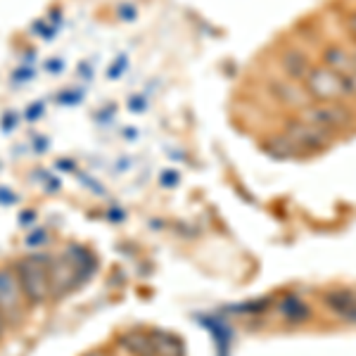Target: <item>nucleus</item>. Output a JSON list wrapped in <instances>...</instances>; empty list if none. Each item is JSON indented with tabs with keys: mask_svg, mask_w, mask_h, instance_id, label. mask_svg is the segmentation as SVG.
<instances>
[{
	"mask_svg": "<svg viewBox=\"0 0 356 356\" xmlns=\"http://www.w3.org/2000/svg\"><path fill=\"white\" fill-rule=\"evenodd\" d=\"M283 134L288 136L297 147H300L302 154H312V152L323 150L332 138V134L318 129V126H314L312 122H307V119H302V117L288 119L283 126Z\"/></svg>",
	"mask_w": 356,
	"mask_h": 356,
	"instance_id": "nucleus-4",
	"label": "nucleus"
},
{
	"mask_svg": "<svg viewBox=\"0 0 356 356\" xmlns=\"http://www.w3.org/2000/svg\"><path fill=\"white\" fill-rule=\"evenodd\" d=\"M152 342H154V349H157V356H181V342L176 340L174 335L169 332H159V330H152Z\"/></svg>",
	"mask_w": 356,
	"mask_h": 356,
	"instance_id": "nucleus-13",
	"label": "nucleus"
},
{
	"mask_svg": "<svg viewBox=\"0 0 356 356\" xmlns=\"http://www.w3.org/2000/svg\"><path fill=\"white\" fill-rule=\"evenodd\" d=\"M352 53H354V60H356V48H354V50H352Z\"/></svg>",
	"mask_w": 356,
	"mask_h": 356,
	"instance_id": "nucleus-20",
	"label": "nucleus"
},
{
	"mask_svg": "<svg viewBox=\"0 0 356 356\" xmlns=\"http://www.w3.org/2000/svg\"><path fill=\"white\" fill-rule=\"evenodd\" d=\"M3 332H5V316L0 314V337H3Z\"/></svg>",
	"mask_w": 356,
	"mask_h": 356,
	"instance_id": "nucleus-19",
	"label": "nucleus"
},
{
	"mask_svg": "<svg viewBox=\"0 0 356 356\" xmlns=\"http://www.w3.org/2000/svg\"><path fill=\"white\" fill-rule=\"evenodd\" d=\"M45 240H48V238H45V231H36V233L29 235L26 243L29 245H38V243H45Z\"/></svg>",
	"mask_w": 356,
	"mask_h": 356,
	"instance_id": "nucleus-14",
	"label": "nucleus"
},
{
	"mask_svg": "<svg viewBox=\"0 0 356 356\" xmlns=\"http://www.w3.org/2000/svg\"><path fill=\"white\" fill-rule=\"evenodd\" d=\"M323 65L335 69L337 74H354L356 72V60H354V53L342 45H328L323 50Z\"/></svg>",
	"mask_w": 356,
	"mask_h": 356,
	"instance_id": "nucleus-9",
	"label": "nucleus"
},
{
	"mask_svg": "<svg viewBox=\"0 0 356 356\" xmlns=\"http://www.w3.org/2000/svg\"><path fill=\"white\" fill-rule=\"evenodd\" d=\"M264 150H266V152L271 154V157H275V159L302 157L300 147H297L295 143H292L285 134H280V136H268L266 140H264Z\"/></svg>",
	"mask_w": 356,
	"mask_h": 356,
	"instance_id": "nucleus-11",
	"label": "nucleus"
},
{
	"mask_svg": "<svg viewBox=\"0 0 356 356\" xmlns=\"http://www.w3.org/2000/svg\"><path fill=\"white\" fill-rule=\"evenodd\" d=\"M323 302L335 316L356 321V290H332L323 297Z\"/></svg>",
	"mask_w": 356,
	"mask_h": 356,
	"instance_id": "nucleus-6",
	"label": "nucleus"
},
{
	"mask_svg": "<svg viewBox=\"0 0 356 356\" xmlns=\"http://www.w3.org/2000/svg\"><path fill=\"white\" fill-rule=\"evenodd\" d=\"M31 219H36V214H33V211H24V214H22V223H29Z\"/></svg>",
	"mask_w": 356,
	"mask_h": 356,
	"instance_id": "nucleus-17",
	"label": "nucleus"
},
{
	"mask_svg": "<svg viewBox=\"0 0 356 356\" xmlns=\"http://www.w3.org/2000/svg\"><path fill=\"white\" fill-rule=\"evenodd\" d=\"M302 86L307 90L309 100L314 102H330V100H347L342 76L335 69L325 65H314L309 74L302 79Z\"/></svg>",
	"mask_w": 356,
	"mask_h": 356,
	"instance_id": "nucleus-3",
	"label": "nucleus"
},
{
	"mask_svg": "<svg viewBox=\"0 0 356 356\" xmlns=\"http://www.w3.org/2000/svg\"><path fill=\"white\" fill-rule=\"evenodd\" d=\"M300 117L312 122L318 129L337 134L354 124V112L344 100H330V102H309L304 110H300Z\"/></svg>",
	"mask_w": 356,
	"mask_h": 356,
	"instance_id": "nucleus-2",
	"label": "nucleus"
},
{
	"mask_svg": "<svg viewBox=\"0 0 356 356\" xmlns=\"http://www.w3.org/2000/svg\"><path fill=\"white\" fill-rule=\"evenodd\" d=\"M280 67H283V72L288 74L292 81H302L314 65L309 62V55L304 53V50L290 48V50H285L283 57H280Z\"/></svg>",
	"mask_w": 356,
	"mask_h": 356,
	"instance_id": "nucleus-8",
	"label": "nucleus"
},
{
	"mask_svg": "<svg viewBox=\"0 0 356 356\" xmlns=\"http://www.w3.org/2000/svg\"><path fill=\"white\" fill-rule=\"evenodd\" d=\"M271 93L275 100H280L283 105H292V107H300V110H304V107L309 105V95L307 90H304V86L300 88V83H290V81H273L271 83Z\"/></svg>",
	"mask_w": 356,
	"mask_h": 356,
	"instance_id": "nucleus-7",
	"label": "nucleus"
},
{
	"mask_svg": "<svg viewBox=\"0 0 356 356\" xmlns=\"http://www.w3.org/2000/svg\"><path fill=\"white\" fill-rule=\"evenodd\" d=\"M83 356H110L105 352V349H93V352H88V354H83Z\"/></svg>",
	"mask_w": 356,
	"mask_h": 356,
	"instance_id": "nucleus-18",
	"label": "nucleus"
},
{
	"mask_svg": "<svg viewBox=\"0 0 356 356\" xmlns=\"http://www.w3.org/2000/svg\"><path fill=\"white\" fill-rule=\"evenodd\" d=\"M24 292H22L19 278L15 271L8 268H0V314L5 316V321H15L19 318L24 312Z\"/></svg>",
	"mask_w": 356,
	"mask_h": 356,
	"instance_id": "nucleus-5",
	"label": "nucleus"
},
{
	"mask_svg": "<svg viewBox=\"0 0 356 356\" xmlns=\"http://www.w3.org/2000/svg\"><path fill=\"white\" fill-rule=\"evenodd\" d=\"M347 29H349V33H352V38L356 41V13L349 15V19H347Z\"/></svg>",
	"mask_w": 356,
	"mask_h": 356,
	"instance_id": "nucleus-15",
	"label": "nucleus"
},
{
	"mask_svg": "<svg viewBox=\"0 0 356 356\" xmlns=\"http://www.w3.org/2000/svg\"><path fill=\"white\" fill-rule=\"evenodd\" d=\"M119 342L126 347V352L134 356H157V349H154V342H152V332L131 330V332H124Z\"/></svg>",
	"mask_w": 356,
	"mask_h": 356,
	"instance_id": "nucleus-10",
	"label": "nucleus"
},
{
	"mask_svg": "<svg viewBox=\"0 0 356 356\" xmlns=\"http://www.w3.org/2000/svg\"><path fill=\"white\" fill-rule=\"evenodd\" d=\"M50 261H53V257L48 254H31L19 259L15 266L22 292L33 307H41L53 297V292H50Z\"/></svg>",
	"mask_w": 356,
	"mask_h": 356,
	"instance_id": "nucleus-1",
	"label": "nucleus"
},
{
	"mask_svg": "<svg viewBox=\"0 0 356 356\" xmlns=\"http://www.w3.org/2000/svg\"><path fill=\"white\" fill-rule=\"evenodd\" d=\"M280 316H283L285 321H290V323H302V321H307L309 316H312V312H309V307L302 300L288 297V300L283 302V307H280Z\"/></svg>",
	"mask_w": 356,
	"mask_h": 356,
	"instance_id": "nucleus-12",
	"label": "nucleus"
},
{
	"mask_svg": "<svg viewBox=\"0 0 356 356\" xmlns=\"http://www.w3.org/2000/svg\"><path fill=\"white\" fill-rule=\"evenodd\" d=\"M176 178H178V176L174 174V171H169V174L164 171V174H162V186H174Z\"/></svg>",
	"mask_w": 356,
	"mask_h": 356,
	"instance_id": "nucleus-16",
	"label": "nucleus"
}]
</instances>
